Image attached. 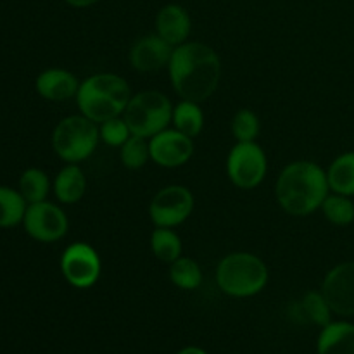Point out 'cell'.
<instances>
[{
	"instance_id": "obj_1",
	"label": "cell",
	"mask_w": 354,
	"mask_h": 354,
	"mask_svg": "<svg viewBox=\"0 0 354 354\" xmlns=\"http://www.w3.org/2000/svg\"><path fill=\"white\" fill-rule=\"evenodd\" d=\"M168 75L180 99L201 104L209 99L220 85L221 61L209 45L185 41L173 48Z\"/></svg>"
},
{
	"instance_id": "obj_2",
	"label": "cell",
	"mask_w": 354,
	"mask_h": 354,
	"mask_svg": "<svg viewBox=\"0 0 354 354\" xmlns=\"http://www.w3.org/2000/svg\"><path fill=\"white\" fill-rule=\"evenodd\" d=\"M330 194L327 171L313 161L289 162L275 183L279 206L290 216H310Z\"/></svg>"
},
{
	"instance_id": "obj_3",
	"label": "cell",
	"mask_w": 354,
	"mask_h": 354,
	"mask_svg": "<svg viewBox=\"0 0 354 354\" xmlns=\"http://www.w3.org/2000/svg\"><path fill=\"white\" fill-rule=\"evenodd\" d=\"M127 80L114 73H97L80 83L76 106L80 114L100 124L111 118L123 116L131 99Z\"/></svg>"
},
{
	"instance_id": "obj_4",
	"label": "cell",
	"mask_w": 354,
	"mask_h": 354,
	"mask_svg": "<svg viewBox=\"0 0 354 354\" xmlns=\"http://www.w3.org/2000/svg\"><path fill=\"white\" fill-rule=\"evenodd\" d=\"M270 279L268 268L252 252H230L216 266V283L221 292L237 299H245L261 292Z\"/></svg>"
},
{
	"instance_id": "obj_5",
	"label": "cell",
	"mask_w": 354,
	"mask_h": 354,
	"mask_svg": "<svg viewBox=\"0 0 354 354\" xmlns=\"http://www.w3.org/2000/svg\"><path fill=\"white\" fill-rule=\"evenodd\" d=\"M99 124L83 114H73L59 121L52 133L54 152L66 165H80L95 152L99 145Z\"/></svg>"
},
{
	"instance_id": "obj_6",
	"label": "cell",
	"mask_w": 354,
	"mask_h": 354,
	"mask_svg": "<svg viewBox=\"0 0 354 354\" xmlns=\"http://www.w3.org/2000/svg\"><path fill=\"white\" fill-rule=\"evenodd\" d=\"M173 104L159 90H142L131 95L123 118L131 135L152 138L171 124Z\"/></svg>"
},
{
	"instance_id": "obj_7",
	"label": "cell",
	"mask_w": 354,
	"mask_h": 354,
	"mask_svg": "<svg viewBox=\"0 0 354 354\" xmlns=\"http://www.w3.org/2000/svg\"><path fill=\"white\" fill-rule=\"evenodd\" d=\"M266 171L268 159L256 142H237L228 152L227 176L239 189H256L265 180Z\"/></svg>"
},
{
	"instance_id": "obj_8",
	"label": "cell",
	"mask_w": 354,
	"mask_h": 354,
	"mask_svg": "<svg viewBox=\"0 0 354 354\" xmlns=\"http://www.w3.org/2000/svg\"><path fill=\"white\" fill-rule=\"evenodd\" d=\"M61 273L69 286L90 289L102 273V261L95 249L86 242H73L61 256Z\"/></svg>"
},
{
	"instance_id": "obj_9",
	"label": "cell",
	"mask_w": 354,
	"mask_h": 354,
	"mask_svg": "<svg viewBox=\"0 0 354 354\" xmlns=\"http://www.w3.org/2000/svg\"><path fill=\"white\" fill-rule=\"evenodd\" d=\"M192 192L183 185H168L159 190L149 204V216L154 227L175 228L185 223L194 211Z\"/></svg>"
},
{
	"instance_id": "obj_10",
	"label": "cell",
	"mask_w": 354,
	"mask_h": 354,
	"mask_svg": "<svg viewBox=\"0 0 354 354\" xmlns=\"http://www.w3.org/2000/svg\"><path fill=\"white\" fill-rule=\"evenodd\" d=\"M23 225L31 239L48 244V242L61 241L68 234L69 220L57 204L41 201V203L28 204Z\"/></svg>"
},
{
	"instance_id": "obj_11",
	"label": "cell",
	"mask_w": 354,
	"mask_h": 354,
	"mask_svg": "<svg viewBox=\"0 0 354 354\" xmlns=\"http://www.w3.org/2000/svg\"><path fill=\"white\" fill-rule=\"evenodd\" d=\"M320 290L332 313L354 317V261H344L328 270Z\"/></svg>"
},
{
	"instance_id": "obj_12",
	"label": "cell",
	"mask_w": 354,
	"mask_h": 354,
	"mask_svg": "<svg viewBox=\"0 0 354 354\" xmlns=\"http://www.w3.org/2000/svg\"><path fill=\"white\" fill-rule=\"evenodd\" d=\"M151 161L161 168H180L187 165L194 154V138L175 128H166L149 138Z\"/></svg>"
},
{
	"instance_id": "obj_13",
	"label": "cell",
	"mask_w": 354,
	"mask_h": 354,
	"mask_svg": "<svg viewBox=\"0 0 354 354\" xmlns=\"http://www.w3.org/2000/svg\"><path fill=\"white\" fill-rule=\"evenodd\" d=\"M173 48L168 41L162 40L158 33L144 35L130 48L131 68L140 73H156L168 68Z\"/></svg>"
},
{
	"instance_id": "obj_14",
	"label": "cell",
	"mask_w": 354,
	"mask_h": 354,
	"mask_svg": "<svg viewBox=\"0 0 354 354\" xmlns=\"http://www.w3.org/2000/svg\"><path fill=\"white\" fill-rule=\"evenodd\" d=\"M190 31H192V19L185 7L178 3H168L161 7L156 16V33L162 40L168 41L171 47H178L189 41Z\"/></svg>"
},
{
	"instance_id": "obj_15",
	"label": "cell",
	"mask_w": 354,
	"mask_h": 354,
	"mask_svg": "<svg viewBox=\"0 0 354 354\" xmlns=\"http://www.w3.org/2000/svg\"><path fill=\"white\" fill-rule=\"evenodd\" d=\"M80 83L82 82L68 69L50 68L38 75L35 88L44 99L52 102H64V100L76 99Z\"/></svg>"
},
{
	"instance_id": "obj_16",
	"label": "cell",
	"mask_w": 354,
	"mask_h": 354,
	"mask_svg": "<svg viewBox=\"0 0 354 354\" xmlns=\"http://www.w3.org/2000/svg\"><path fill=\"white\" fill-rule=\"evenodd\" d=\"M318 354H354V325L349 322H330L320 330Z\"/></svg>"
},
{
	"instance_id": "obj_17",
	"label": "cell",
	"mask_w": 354,
	"mask_h": 354,
	"mask_svg": "<svg viewBox=\"0 0 354 354\" xmlns=\"http://www.w3.org/2000/svg\"><path fill=\"white\" fill-rule=\"evenodd\" d=\"M86 192V176L80 165H66L54 180V194L59 203L76 204Z\"/></svg>"
},
{
	"instance_id": "obj_18",
	"label": "cell",
	"mask_w": 354,
	"mask_h": 354,
	"mask_svg": "<svg viewBox=\"0 0 354 354\" xmlns=\"http://www.w3.org/2000/svg\"><path fill=\"white\" fill-rule=\"evenodd\" d=\"M330 192L342 196H354V151L337 156L327 169Z\"/></svg>"
},
{
	"instance_id": "obj_19",
	"label": "cell",
	"mask_w": 354,
	"mask_h": 354,
	"mask_svg": "<svg viewBox=\"0 0 354 354\" xmlns=\"http://www.w3.org/2000/svg\"><path fill=\"white\" fill-rule=\"evenodd\" d=\"M171 124L175 130L182 131L190 138H196L204 130V111L199 102L182 99L173 106Z\"/></svg>"
},
{
	"instance_id": "obj_20",
	"label": "cell",
	"mask_w": 354,
	"mask_h": 354,
	"mask_svg": "<svg viewBox=\"0 0 354 354\" xmlns=\"http://www.w3.org/2000/svg\"><path fill=\"white\" fill-rule=\"evenodd\" d=\"M151 251L156 259L171 265L182 256V239L173 228L156 227L151 234Z\"/></svg>"
},
{
	"instance_id": "obj_21",
	"label": "cell",
	"mask_w": 354,
	"mask_h": 354,
	"mask_svg": "<svg viewBox=\"0 0 354 354\" xmlns=\"http://www.w3.org/2000/svg\"><path fill=\"white\" fill-rule=\"evenodd\" d=\"M28 203L19 190L0 187V228H10L23 223Z\"/></svg>"
},
{
	"instance_id": "obj_22",
	"label": "cell",
	"mask_w": 354,
	"mask_h": 354,
	"mask_svg": "<svg viewBox=\"0 0 354 354\" xmlns=\"http://www.w3.org/2000/svg\"><path fill=\"white\" fill-rule=\"evenodd\" d=\"M169 280L182 290H196L203 283V270L192 258L180 256L169 265Z\"/></svg>"
},
{
	"instance_id": "obj_23",
	"label": "cell",
	"mask_w": 354,
	"mask_h": 354,
	"mask_svg": "<svg viewBox=\"0 0 354 354\" xmlns=\"http://www.w3.org/2000/svg\"><path fill=\"white\" fill-rule=\"evenodd\" d=\"M19 192L28 204L47 201L50 192V180L47 173L38 168L26 169L19 178Z\"/></svg>"
},
{
	"instance_id": "obj_24",
	"label": "cell",
	"mask_w": 354,
	"mask_h": 354,
	"mask_svg": "<svg viewBox=\"0 0 354 354\" xmlns=\"http://www.w3.org/2000/svg\"><path fill=\"white\" fill-rule=\"evenodd\" d=\"M299 310L304 320L320 328L332 322V310L322 290H308L301 299Z\"/></svg>"
},
{
	"instance_id": "obj_25",
	"label": "cell",
	"mask_w": 354,
	"mask_h": 354,
	"mask_svg": "<svg viewBox=\"0 0 354 354\" xmlns=\"http://www.w3.org/2000/svg\"><path fill=\"white\" fill-rule=\"evenodd\" d=\"M320 209L324 216L327 218V221H330L332 225H337V227H348L354 221L353 199L348 196H342V194H328Z\"/></svg>"
},
{
	"instance_id": "obj_26",
	"label": "cell",
	"mask_w": 354,
	"mask_h": 354,
	"mask_svg": "<svg viewBox=\"0 0 354 354\" xmlns=\"http://www.w3.org/2000/svg\"><path fill=\"white\" fill-rule=\"evenodd\" d=\"M120 158L124 168L140 169L151 159V149H149V138L131 135L127 142L120 147Z\"/></svg>"
},
{
	"instance_id": "obj_27",
	"label": "cell",
	"mask_w": 354,
	"mask_h": 354,
	"mask_svg": "<svg viewBox=\"0 0 354 354\" xmlns=\"http://www.w3.org/2000/svg\"><path fill=\"white\" fill-rule=\"evenodd\" d=\"M232 135L237 142H256L259 131H261V121L254 111L239 109L232 118Z\"/></svg>"
},
{
	"instance_id": "obj_28",
	"label": "cell",
	"mask_w": 354,
	"mask_h": 354,
	"mask_svg": "<svg viewBox=\"0 0 354 354\" xmlns=\"http://www.w3.org/2000/svg\"><path fill=\"white\" fill-rule=\"evenodd\" d=\"M99 135L100 140L106 145H111V147H121V145L131 137V131L130 127L127 124V121H124V118L118 116L100 123Z\"/></svg>"
},
{
	"instance_id": "obj_29",
	"label": "cell",
	"mask_w": 354,
	"mask_h": 354,
	"mask_svg": "<svg viewBox=\"0 0 354 354\" xmlns=\"http://www.w3.org/2000/svg\"><path fill=\"white\" fill-rule=\"evenodd\" d=\"M68 6L71 7H76V9H85V7H90L93 6V3H97L99 0H64Z\"/></svg>"
},
{
	"instance_id": "obj_30",
	"label": "cell",
	"mask_w": 354,
	"mask_h": 354,
	"mask_svg": "<svg viewBox=\"0 0 354 354\" xmlns=\"http://www.w3.org/2000/svg\"><path fill=\"white\" fill-rule=\"evenodd\" d=\"M176 354H207V353L204 351V349L197 348V346H187V348L180 349Z\"/></svg>"
}]
</instances>
